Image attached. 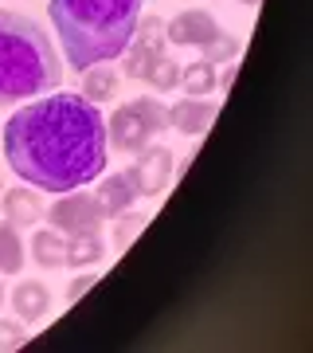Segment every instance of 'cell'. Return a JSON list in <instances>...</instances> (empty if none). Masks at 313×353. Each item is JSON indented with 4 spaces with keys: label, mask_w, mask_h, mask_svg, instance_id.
I'll use <instances>...</instances> for the list:
<instances>
[{
    "label": "cell",
    "mask_w": 313,
    "mask_h": 353,
    "mask_svg": "<svg viewBox=\"0 0 313 353\" xmlns=\"http://www.w3.org/2000/svg\"><path fill=\"white\" fill-rule=\"evenodd\" d=\"M169 130V106L157 102V94H141L129 99L125 106L110 114L106 122V141L122 153H141L153 138H161Z\"/></svg>",
    "instance_id": "4"
},
{
    "label": "cell",
    "mask_w": 313,
    "mask_h": 353,
    "mask_svg": "<svg viewBox=\"0 0 313 353\" xmlns=\"http://www.w3.org/2000/svg\"><path fill=\"white\" fill-rule=\"evenodd\" d=\"M32 259L39 267H67V240H63V232H55V228L36 232L32 236Z\"/></svg>",
    "instance_id": "15"
},
{
    "label": "cell",
    "mask_w": 313,
    "mask_h": 353,
    "mask_svg": "<svg viewBox=\"0 0 313 353\" xmlns=\"http://www.w3.org/2000/svg\"><path fill=\"white\" fill-rule=\"evenodd\" d=\"M180 87L188 94H208V90L219 87V71H215L212 59H196V63L180 67Z\"/></svg>",
    "instance_id": "17"
},
{
    "label": "cell",
    "mask_w": 313,
    "mask_h": 353,
    "mask_svg": "<svg viewBox=\"0 0 313 353\" xmlns=\"http://www.w3.org/2000/svg\"><path fill=\"white\" fill-rule=\"evenodd\" d=\"M169 176H173V153L164 150V145H145L138 153V161L129 169V181H133V189L138 196H157V192L169 185Z\"/></svg>",
    "instance_id": "7"
},
{
    "label": "cell",
    "mask_w": 313,
    "mask_h": 353,
    "mask_svg": "<svg viewBox=\"0 0 313 353\" xmlns=\"http://www.w3.org/2000/svg\"><path fill=\"white\" fill-rule=\"evenodd\" d=\"M239 51H243V43H239L235 36H227V32H219V36L204 48V59H212V63H219V59H239Z\"/></svg>",
    "instance_id": "20"
},
{
    "label": "cell",
    "mask_w": 313,
    "mask_h": 353,
    "mask_svg": "<svg viewBox=\"0 0 313 353\" xmlns=\"http://www.w3.org/2000/svg\"><path fill=\"white\" fill-rule=\"evenodd\" d=\"M94 201H98L102 216H122L125 208H133V201H138V189H133V181H129V173H110L98 181V189H94Z\"/></svg>",
    "instance_id": "11"
},
{
    "label": "cell",
    "mask_w": 313,
    "mask_h": 353,
    "mask_svg": "<svg viewBox=\"0 0 313 353\" xmlns=\"http://www.w3.org/2000/svg\"><path fill=\"white\" fill-rule=\"evenodd\" d=\"M0 208H4V220L16 228H32L43 220V204H39V189L32 185H16V189H0Z\"/></svg>",
    "instance_id": "9"
},
{
    "label": "cell",
    "mask_w": 313,
    "mask_h": 353,
    "mask_svg": "<svg viewBox=\"0 0 313 353\" xmlns=\"http://www.w3.org/2000/svg\"><path fill=\"white\" fill-rule=\"evenodd\" d=\"M94 283H98V275H94V271H90V275H78L75 283H71V290H67V299H71V303H78V299L94 287Z\"/></svg>",
    "instance_id": "22"
},
{
    "label": "cell",
    "mask_w": 313,
    "mask_h": 353,
    "mask_svg": "<svg viewBox=\"0 0 313 353\" xmlns=\"http://www.w3.org/2000/svg\"><path fill=\"white\" fill-rule=\"evenodd\" d=\"M47 216V224L55 232H67V236H75V232H90V228H102V208L94 201V192H83V189H71V192H59V201L43 208Z\"/></svg>",
    "instance_id": "5"
},
{
    "label": "cell",
    "mask_w": 313,
    "mask_h": 353,
    "mask_svg": "<svg viewBox=\"0 0 313 353\" xmlns=\"http://www.w3.org/2000/svg\"><path fill=\"white\" fill-rule=\"evenodd\" d=\"M28 341V330L20 326V318H0V350H20Z\"/></svg>",
    "instance_id": "21"
},
{
    "label": "cell",
    "mask_w": 313,
    "mask_h": 353,
    "mask_svg": "<svg viewBox=\"0 0 313 353\" xmlns=\"http://www.w3.org/2000/svg\"><path fill=\"white\" fill-rule=\"evenodd\" d=\"M0 303H4V287H0Z\"/></svg>",
    "instance_id": "25"
},
{
    "label": "cell",
    "mask_w": 313,
    "mask_h": 353,
    "mask_svg": "<svg viewBox=\"0 0 313 353\" xmlns=\"http://www.w3.org/2000/svg\"><path fill=\"white\" fill-rule=\"evenodd\" d=\"M83 94H87L90 102H110L114 94H118V71H110L106 63H94L83 71Z\"/></svg>",
    "instance_id": "16"
},
{
    "label": "cell",
    "mask_w": 313,
    "mask_h": 353,
    "mask_svg": "<svg viewBox=\"0 0 313 353\" xmlns=\"http://www.w3.org/2000/svg\"><path fill=\"white\" fill-rule=\"evenodd\" d=\"M164 36L169 43L176 48H208L215 36H219V24L212 20V12H204V8H184V12H176L169 24H164Z\"/></svg>",
    "instance_id": "8"
},
{
    "label": "cell",
    "mask_w": 313,
    "mask_h": 353,
    "mask_svg": "<svg viewBox=\"0 0 313 353\" xmlns=\"http://www.w3.org/2000/svg\"><path fill=\"white\" fill-rule=\"evenodd\" d=\"M102 255H106V243H102L98 228L67 236V267H94L102 263Z\"/></svg>",
    "instance_id": "13"
},
{
    "label": "cell",
    "mask_w": 313,
    "mask_h": 353,
    "mask_svg": "<svg viewBox=\"0 0 313 353\" xmlns=\"http://www.w3.org/2000/svg\"><path fill=\"white\" fill-rule=\"evenodd\" d=\"M12 299V310L20 322H39V318L47 314L51 306V290L43 287V283H32V279H24V283H16V290L8 294Z\"/></svg>",
    "instance_id": "12"
},
{
    "label": "cell",
    "mask_w": 313,
    "mask_h": 353,
    "mask_svg": "<svg viewBox=\"0 0 313 353\" xmlns=\"http://www.w3.org/2000/svg\"><path fill=\"white\" fill-rule=\"evenodd\" d=\"M145 220H149V216L145 212H133V208H125L122 216H114V248H129V243L138 240V232L141 228H145Z\"/></svg>",
    "instance_id": "19"
},
{
    "label": "cell",
    "mask_w": 313,
    "mask_h": 353,
    "mask_svg": "<svg viewBox=\"0 0 313 353\" xmlns=\"http://www.w3.org/2000/svg\"><path fill=\"white\" fill-rule=\"evenodd\" d=\"M239 4H259V0H239Z\"/></svg>",
    "instance_id": "24"
},
{
    "label": "cell",
    "mask_w": 313,
    "mask_h": 353,
    "mask_svg": "<svg viewBox=\"0 0 313 353\" xmlns=\"http://www.w3.org/2000/svg\"><path fill=\"white\" fill-rule=\"evenodd\" d=\"M59 83V55L47 32L20 12L0 8V106L36 99Z\"/></svg>",
    "instance_id": "3"
},
{
    "label": "cell",
    "mask_w": 313,
    "mask_h": 353,
    "mask_svg": "<svg viewBox=\"0 0 313 353\" xmlns=\"http://www.w3.org/2000/svg\"><path fill=\"white\" fill-rule=\"evenodd\" d=\"M0 189H4V185H0Z\"/></svg>",
    "instance_id": "26"
},
{
    "label": "cell",
    "mask_w": 313,
    "mask_h": 353,
    "mask_svg": "<svg viewBox=\"0 0 313 353\" xmlns=\"http://www.w3.org/2000/svg\"><path fill=\"white\" fill-rule=\"evenodd\" d=\"M161 55H169V36H164V24L157 20V16H149V20H138V32H133V39L125 43L122 51V67L129 79H141L145 71H149Z\"/></svg>",
    "instance_id": "6"
},
{
    "label": "cell",
    "mask_w": 313,
    "mask_h": 353,
    "mask_svg": "<svg viewBox=\"0 0 313 353\" xmlns=\"http://www.w3.org/2000/svg\"><path fill=\"white\" fill-rule=\"evenodd\" d=\"M106 118L87 94H47L20 106L4 122V157L24 185L39 192H71L106 169Z\"/></svg>",
    "instance_id": "1"
},
{
    "label": "cell",
    "mask_w": 313,
    "mask_h": 353,
    "mask_svg": "<svg viewBox=\"0 0 313 353\" xmlns=\"http://www.w3.org/2000/svg\"><path fill=\"white\" fill-rule=\"evenodd\" d=\"M231 83H235V67H227V71H224V75H219V87H231Z\"/></svg>",
    "instance_id": "23"
},
{
    "label": "cell",
    "mask_w": 313,
    "mask_h": 353,
    "mask_svg": "<svg viewBox=\"0 0 313 353\" xmlns=\"http://www.w3.org/2000/svg\"><path fill=\"white\" fill-rule=\"evenodd\" d=\"M24 240H20V228L0 220V275H20L24 271Z\"/></svg>",
    "instance_id": "14"
},
{
    "label": "cell",
    "mask_w": 313,
    "mask_h": 353,
    "mask_svg": "<svg viewBox=\"0 0 313 353\" xmlns=\"http://www.w3.org/2000/svg\"><path fill=\"white\" fill-rule=\"evenodd\" d=\"M51 24L63 39L67 63L87 71L94 63L122 59L141 20V0H51Z\"/></svg>",
    "instance_id": "2"
},
{
    "label": "cell",
    "mask_w": 313,
    "mask_h": 353,
    "mask_svg": "<svg viewBox=\"0 0 313 353\" xmlns=\"http://www.w3.org/2000/svg\"><path fill=\"white\" fill-rule=\"evenodd\" d=\"M212 122H215V106L208 99H200V94H188L184 102L169 106V126L180 130V134H188V138L204 134Z\"/></svg>",
    "instance_id": "10"
},
{
    "label": "cell",
    "mask_w": 313,
    "mask_h": 353,
    "mask_svg": "<svg viewBox=\"0 0 313 353\" xmlns=\"http://www.w3.org/2000/svg\"><path fill=\"white\" fill-rule=\"evenodd\" d=\"M141 79H145V83L157 90V94H164V90H176V87H180V63H176V59H169V55H161V59H157V63H153Z\"/></svg>",
    "instance_id": "18"
}]
</instances>
